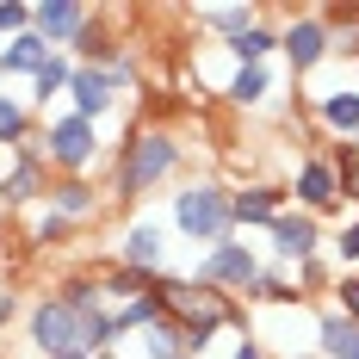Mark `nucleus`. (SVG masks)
<instances>
[{"label": "nucleus", "mask_w": 359, "mask_h": 359, "mask_svg": "<svg viewBox=\"0 0 359 359\" xmlns=\"http://www.w3.org/2000/svg\"><path fill=\"white\" fill-rule=\"evenodd\" d=\"M266 236H273V260H279V266H304V260L323 254V223L304 217V211H279V223H273Z\"/></svg>", "instance_id": "10"}, {"label": "nucleus", "mask_w": 359, "mask_h": 359, "mask_svg": "<svg viewBox=\"0 0 359 359\" xmlns=\"http://www.w3.org/2000/svg\"><path fill=\"white\" fill-rule=\"evenodd\" d=\"M180 168V137L168 124H137L124 143H118V168H111V192L118 205H137L143 192H155L161 180Z\"/></svg>", "instance_id": "1"}, {"label": "nucleus", "mask_w": 359, "mask_h": 359, "mask_svg": "<svg viewBox=\"0 0 359 359\" xmlns=\"http://www.w3.org/2000/svg\"><path fill=\"white\" fill-rule=\"evenodd\" d=\"M248 304H304L291 285V266H260V279L248 285Z\"/></svg>", "instance_id": "25"}, {"label": "nucleus", "mask_w": 359, "mask_h": 359, "mask_svg": "<svg viewBox=\"0 0 359 359\" xmlns=\"http://www.w3.org/2000/svg\"><path fill=\"white\" fill-rule=\"evenodd\" d=\"M19 316H25V304L13 291H0V334H6V323H19Z\"/></svg>", "instance_id": "32"}, {"label": "nucleus", "mask_w": 359, "mask_h": 359, "mask_svg": "<svg viewBox=\"0 0 359 359\" xmlns=\"http://www.w3.org/2000/svg\"><path fill=\"white\" fill-rule=\"evenodd\" d=\"M25 149H37L43 168H56V180H87L100 168V124H87L74 111H56V118H43V130Z\"/></svg>", "instance_id": "2"}, {"label": "nucleus", "mask_w": 359, "mask_h": 359, "mask_svg": "<svg viewBox=\"0 0 359 359\" xmlns=\"http://www.w3.org/2000/svg\"><path fill=\"white\" fill-rule=\"evenodd\" d=\"M273 50H279V32H273L266 19H260L254 32H242V37H229V43H223V56H229L236 69H266V56H273Z\"/></svg>", "instance_id": "17"}, {"label": "nucleus", "mask_w": 359, "mask_h": 359, "mask_svg": "<svg viewBox=\"0 0 359 359\" xmlns=\"http://www.w3.org/2000/svg\"><path fill=\"white\" fill-rule=\"evenodd\" d=\"M43 192H50V168H43V155H37V149H19L13 168L0 174V205H6V211H13V205H43Z\"/></svg>", "instance_id": "12"}, {"label": "nucleus", "mask_w": 359, "mask_h": 359, "mask_svg": "<svg viewBox=\"0 0 359 359\" xmlns=\"http://www.w3.org/2000/svg\"><path fill=\"white\" fill-rule=\"evenodd\" d=\"M174 229L186 242H205V254L217 242H229L236 236V223H229V186H217V180H186L174 192Z\"/></svg>", "instance_id": "3"}, {"label": "nucleus", "mask_w": 359, "mask_h": 359, "mask_svg": "<svg viewBox=\"0 0 359 359\" xmlns=\"http://www.w3.org/2000/svg\"><path fill=\"white\" fill-rule=\"evenodd\" d=\"M93 359H118V353H93Z\"/></svg>", "instance_id": "38"}, {"label": "nucleus", "mask_w": 359, "mask_h": 359, "mask_svg": "<svg viewBox=\"0 0 359 359\" xmlns=\"http://www.w3.org/2000/svg\"><path fill=\"white\" fill-rule=\"evenodd\" d=\"M50 56H56V50H50L37 32L13 37V43H0V81H13V74H25V81H32V74L50 62Z\"/></svg>", "instance_id": "15"}, {"label": "nucleus", "mask_w": 359, "mask_h": 359, "mask_svg": "<svg viewBox=\"0 0 359 359\" xmlns=\"http://www.w3.org/2000/svg\"><path fill=\"white\" fill-rule=\"evenodd\" d=\"M198 25L229 43V37H242V32L260 25V6H248V0H236V6H198Z\"/></svg>", "instance_id": "18"}, {"label": "nucleus", "mask_w": 359, "mask_h": 359, "mask_svg": "<svg viewBox=\"0 0 359 359\" xmlns=\"http://www.w3.org/2000/svg\"><path fill=\"white\" fill-rule=\"evenodd\" d=\"M198 285H211V291H223V297H248V285L260 279V254L248 248V242H217L205 260H198V273H192Z\"/></svg>", "instance_id": "5"}, {"label": "nucleus", "mask_w": 359, "mask_h": 359, "mask_svg": "<svg viewBox=\"0 0 359 359\" xmlns=\"http://www.w3.org/2000/svg\"><path fill=\"white\" fill-rule=\"evenodd\" d=\"M69 229H74L69 217H56V211H37V217H32V248H56V242H62Z\"/></svg>", "instance_id": "28"}, {"label": "nucleus", "mask_w": 359, "mask_h": 359, "mask_svg": "<svg viewBox=\"0 0 359 359\" xmlns=\"http://www.w3.org/2000/svg\"><path fill=\"white\" fill-rule=\"evenodd\" d=\"M118 100H124V81L111 69H81V62H74V81H69V111L74 118L100 124L106 111H118Z\"/></svg>", "instance_id": "7"}, {"label": "nucleus", "mask_w": 359, "mask_h": 359, "mask_svg": "<svg viewBox=\"0 0 359 359\" xmlns=\"http://www.w3.org/2000/svg\"><path fill=\"white\" fill-rule=\"evenodd\" d=\"M87 19H93V6H81V0H37L32 6V32L43 37L50 50H69Z\"/></svg>", "instance_id": "13"}, {"label": "nucleus", "mask_w": 359, "mask_h": 359, "mask_svg": "<svg viewBox=\"0 0 359 359\" xmlns=\"http://www.w3.org/2000/svg\"><path fill=\"white\" fill-rule=\"evenodd\" d=\"M334 316L359 323V273H341V279H334Z\"/></svg>", "instance_id": "31"}, {"label": "nucleus", "mask_w": 359, "mask_h": 359, "mask_svg": "<svg viewBox=\"0 0 359 359\" xmlns=\"http://www.w3.org/2000/svg\"><path fill=\"white\" fill-rule=\"evenodd\" d=\"M69 359H93V353H69Z\"/></svg>", "instance_id": "39"}, {"label": "nucleus", "mask_w": 359, "mask_h": 359, "mask_svg": "<svg viewBox=\"0 0 359 359\" xmlns=\"http://www.w3.org/2000/svg\"><path fill=\"white\" fill-rule=\"evenodd\" d=\"M0 359H6V341H0Z\"/></svg>", "instance_id": "40"}, {"label": "nucleus", "mask_w": 359, "mask_h": 359, "mask_svg": "<svg viewBox=\"0 0 359 359\" xmlns=\"http://www.w3.org/2000/svg\"><path fill=\"white\" fill-rule=\"evenodd\" d=\"M347 143H353V149H359V130H353V137H347Z\"/></svg>", "instance_id": "36"}, {"label": "nucleus", "mask_w": 359, "mask_h": 359, "mask_svg": "<svg viewBox=\"0 0 359 359\" xmlns=\"http://www.w3.org/2000/svg\"><path fill=\"white\" fill-rule=\"evenodd\" d=\"M161 316H168V310H161V297H155V285H149L143 297H130V304L111 310V328H118V341H124V334H143V328L161 323Z\"/></svg>", "instance_id": "20"}, {"label": "nucleus", "mask_w": 359, "mask_h": 359, "mask_svg": "<svg viewBox=\"0 0 359 359\" xmlns=\"http://www.w3.org/2000/svg\"><path fill=\"white\" fill-rule=\"evenodd\" d=\"M229 359H266V341H254V334H248V341L229 347Z\"/></svg>", "instance_id": "33"}, {"label": "nucleus", "mask_w": 359, "mask_h": 359, "mask_svg": "<svg viewBox=\"0 0 359 359\" xmlns=\"http://www.w3.org/2000/svg\"><path fill=\"white\" fill-rule=\"evenodd\" d=\"M137 347H143V359H186V341H180V323H174V316L149 323L143 334H137Z\"/></svg>", "instance_id": "24"}, {"label": "nucleus", "mask_w": 359, "mask_h": 359, "mask_svg": "<svg viewBox=\"0 0 359 359\" xmlns=\"http://www.w3.org/2000/svg\"><path fill=\"white\" fill-rule=\"evenodd\" d=\"M0 236H6V205H0Z\"/></svg>", "instance_id": "35"}, {"label": "nucleus", "mask_w": 359, "mask_h": 359, "mask_svg": "<svg viewBox=\"0 0 359 359\" xmlns=\"http://www.w3.org/2000/svg\"><path fill=\"white\" fill-rule=\"evenodd\" d=\"M69 81H74V56H69V50H56V56L32 74V100L50 111V100H56V93H69Z\"/></svg>", "instance_id": "21"}, {"label": "nucleus", "mask_w": 359, "mask_h": 359, "mask_svg": "<svg viewBox=\"0 0 359 359\" xmlns=\"http://www.w3.org/2000/svg\"><path fill=\"white\" fill-rule=\"evenodd\" d=\"M328 248H334V260H341V273H347V266L359 260V217H347V223L334 229V242H328Z\"/></svg>", "instance_id": "30"}, {"label": "nucleus", "mask_w": 359, "mask_h": 359, "mask_svg": "<svg viewBox=\"0 0 359 359\" xmlns=\"http://www.w3.org/2000/svg\"><path fill=\"white\" fill-rule=\"evenodd\" d=\"M43 198H50V211L69 217V223H87V217L106 205V192H100L93 180H50V192H43Z\"/></svg>", "instance_id": "14"}, {"label": "nucleus", "mask_w": 359, "mask_h": 359, "mask_svg": "<svg viewBox=\"0 0 359 359\" xmlns=\"http://www.w3.org/2000/svg\"><path fill=\"white\" fill-rule=\"evenodd\" d=\"M316 118H323V130H334L341 143L359 130V87H334V93H323L316 100Z\"/></svg>", "instance_id": "16"}, {"label": "nucleus", "mask_w": 359, "mask_h": 359, "mask_svg": "<svg viewBox=\"0 0 359 359\" xmlns=\"http://www.w3.org/2000/svg\"><path fill=\"white\" fill-rule=\"evenodd\" d=\"M291 359H316V353H291Z\"/></svg>", "instance_id": "37"}, {"label": "nucleus", "mask_w": 359, "mask_h": 359, "mask_svg": "<svg viewBox=\"0 0 359 359\" xmlns=\"http://www.w3.org/2000/svg\"><path fill=\"white\" fill-rule=\"evenodd\" d=\"M347 359H359V328H353V353H347Z\"/></svg>", "instance_id": "34"}, {"label": "nucleus", "mask_w": 359, "mask_h": 359, "mask_svg": "<svg viewBox=\"0 0 359 359\" xmlns=\"http://www.w3.org/2000/svg\"><path fill=\"white\" fill-rule=\"evenodd\" d=\"M186 359H192V353H186Z\"/></svg>", "instance_id": "41"}, {"label": "nucleus", "mask_w": 359, "mask_h": 359, "mask_svg": "<svg viewBox=\"0 0 359 359\" xmlns=\"http://www.w3.org/2000/svg\"><path fill=\"white\" fill-rule=\"evenodd\" d=\"M279 50H285L291 74H310L316 62H328V56H334V50H328V25L316 19V13H297L285 32H279Z\"/></svg>", "instance_id": "11"}, {"label": "nucleus", "mask_w": 359, "mask_h": 359, "mask_svg": "<svg viewBox=\"0 0 359 359\" xmlns=\"http://www.w3.org/2000/svg\"><path fill=\"white\" fill-rule=\"evenodd\" d=\"M291 285H297V297L310 304L316 291H334V279H328V260L316 254V260H304V266H291Z\"/></svg>", "instance_id": "26"}, {"label": "nucleus", "mask_w": 359, "mask_h": 359, "mask_svg": "<svg viewBox=\"0 0 359 359\" xmlns=\"http://www.w3.org/2000/svg\"><path fill=\"white\" fill-rule=\"evenodd\" d=\"M285 198L291 192L279 180H248V186L229 192V223H236V229H273L279 211H285Z\"/></svg>", "instance_id": "8"}, {"label": "nucleus", "mask_w": 359, "mask_h": 359, "mask_svg": "<svg viewBox=\"0 0 359 359\" xmlns=\"http://www.w3.org/2000/svg\"><path fill=\"white\" fill-rule=\"evenodd\" d=\"M285 192H297V211L316 217V223H323V217H334L341 205H347V198H341V174H334V161H328V155H304Z\"/></svg>", "instance_id": "6"}, {"label": "nucleus", "mask_w": 359, "mask_h": 359, "mask_svg": "<svg viewBox=\"0 0 359 359\" xmlns=\"http://www.w3.org/2000/svg\"><path fill=\"white\" fill-rule=\"evenodd\" d=\"M32 137H37L32 106H25L19 93H0V149H13V155H19V149L32 143Z\"/></svg>", "instance_id": "19"}, {"label": "nucleus", "mask_w": 359, "mask_h": 359, "mask_svg": "<svg viewBox=\"0 0 359 359\" xmlns=\"http://www.w3.org/2000/svg\"><path fill=\"white\" fill-rule=\"evenodd\" d=\"M161 260H168V236H161V223H155V217L124 223V236H118V260H111V266H130V273H143V279H161Z\"/></svg>", "instance_id": "9"}, {"label": "nucleus", "mask_w": 359, "mask_h": 359, "mask_svg": "<svg viewBox=\"0 0 359 359\" xmlns=\"http://www.w3.org/2000/svg\"><path fill=\"white\" fill-rule=\"evenodd\" d=\"M353 328L359 323L323 310V316H316V359H347V353H353Z\"/></svg>", "instance_id": "22"}, {"label": "nucleus", "mask_w": 359, "mask_h": 359, "mask_svg": "<svg viewBox=\"0 0 359 359\" xmlns=\"http://www.w3.org/2000/svg\"><path fill=\"white\" fill-rule=\"evenodd\" d=\"M328 161H334V174H341V198H353V205H359V149L353 143H334Z\"/></svg>", "instance_id": "27"}, {"label": "nucleus", "mask_w": 359, "mask_h": 359, "mask_svg": "<svg viewBox=\"0 0 359 359\" xmlns=\"http://www.w3.org/2000/svg\"><path fill=\"white\" fill-rule=\"evenodd\" d=\"M25 341H32L37 359H69V353H81V316L56 291H43L37 304H25Z\"/></svg>", "instance_id": "4"}, {"label": "nucleus", "mask_w": 359, "mask_h": 359, "mask_svg": "<svg viewBox=\"0 0 359 359\" xmlns=\"http://www.w3.org/2000/svg\"><path fill=\"white\" fill-rule=\"evenodd\" d=\"M32 32V6L25 0H0V37L13 43V37H25Z\"/></svg>", "instance_id": "29"}, {"label": "nucleus", "mask_w": 359, "mask_h": 359, "mask_svg": "<svg viewBox=\"0 0 359 359\" xmlns=\"http://www.w3.org/2000/svg\"><path fill=\"white\" fill-rule=\"evenodd\" d=\"M266 93H273V69H229V81H223L229 106H260Z\"/></svg>", "instance_id": "23"}]
</instances>
